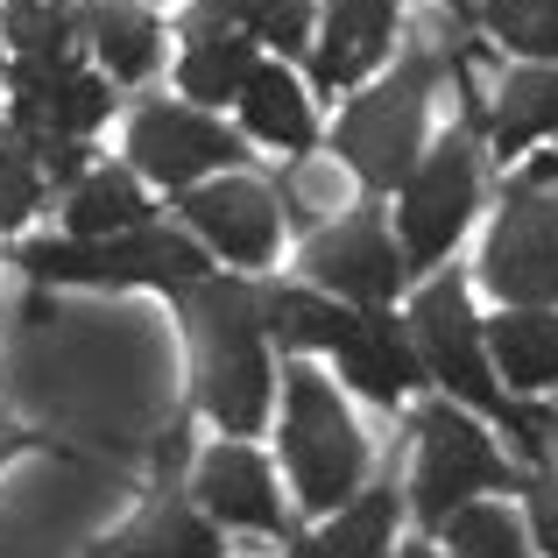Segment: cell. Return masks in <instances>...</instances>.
Here are the masks:
<instances>
[{"label": "cell", "instance_id": "9a60e30c", "mask_svg": "<svg viewBox=\"0 0 558 558\" xmlns=\"http://www.w3.org/2000/svg\"><path fill=\"white\" fill-rule=\"evenodd\" d=\"M396 43V0H326V28L312 43V85L347 93L389 57Z\"/></svg>", "mask_w": 558, "mask_h": 558}, {"label": "cell", "instance_id": "277c9868", "mask_svg": "<svg viewBox=\"0 0 558 558\" xmlns=\"http://www.w3.org/2000/svg\"><path fill=\"white\" fill-rule=\"evenodd\" d=\"M531 466H509V452H495V438L481 432L474 410H460L452 396H432V403H417V466H410V509H417L424 531H438V523L452 517V509H466L474 495H523L531 488Z\"/></svg>", "mask_w": 558, "mask_h": 558}, {"label": "cell", "instance_id": "d4e9b609", "mask_svg": "<svg viewBox=\"0 0 558 558\" xmlns=\"http://www.w3.org/2000/svg\"><path fill=\"white\" fill-rule=\"evenodd\" d=\"M452 558H531V523L502 502H466L438 523Z\"/></svg>", "mask_w": 558, "mask_h": 558}, {"label": "cell", "instance_id": "3957f363", "mask_svg": "<svg viewBox=\"0 0 558 558\" xmlns=\"http://www.w3.org/2000/svg\"><path fill=\"white\" fill-rule=\"evenodd\" d=\"M283 466H290V488H298L304 517H340L368 488V466H375L340 389L318 368H304V361L283 368Z\"/></svg>", "mask_w": 558, "mask_h": 558}, {"label": "cell", "instance_id": "7c38bea8", "mask_svg": "<svg viewBox=\"0 0 558 558\" xmlns=\"http://www.w3.org/2000/svg\"><path fill=\"white\" fill-rule=\"evenodd\" d=\"M191 241L205 247V255H227L233 269H269L276 262V241H283V205H276V191L262 178H241V170H227V178L198 184L178 198Z\"/></svg>", "mask_w": 558, "mask_h": 558}, {"label": "cell", "instance_id": "4fadbf2b", "mask_svg": "<svg viewBox=\"0 0 558 558\" xmlns=\"http://www.w3.org/2000/svg\"><path fill=\"white\" fill-rule=\"evenodd\" d=\"M191 502L205 509V523H219V531H255V537H283L290 551H298V523H290L283 495H276V474L269 460H262L255 446H241V438H219L213 452H198L191 460Z\"/></svg>", "mask_w": 558, "mask_h": 558}, {"label": "cell", "instance_id": "ba28073f", "mask_svg": "<svg viewBox=\"0 0 558 558\" xmlns=\"http://www.w3.org/2000/svg\"><path fill=\"white\" fill-rule=\"evenodd\" d=\"M481 198V149L474 128L438 135V149H424V163L410 170L403 198H396V227H403V269H438L452 255V241L466 233Z\"/></svg>", "mask_w": 558, "mask_h": 558}, {"label": "cell", "instance_id": "f546056e", "mask_svg": "<svg viewBox=\"0 0 558 558\" xmlns=\"http://www.w3.org/2000/svg\"><path fill=\"white\" fill-rule=\"evenodd\" d=\"M43 198V170L28 163L14 142H0V227H22Z\"/></svg>", "mask_w": 558, "mask_h": 558}, {"label": "cell", "instance_id": "5bb4252c", "mask_svg": "<svg viewBox=\"0 0 558 558\" xmlns=\"http://www.w3.org/2000/svg\"><path fill=\"white\" fill-rule=\"evenodd\" d=\"M85 558H227V531L205 523V509L184 495V481H156L149 502L107 531Z\"/></svg>", "mask_w": 558, "mask_h": 558}, {"label": "cell", "instance_id": "52a82bcc", "mask_svg": "<svg viewBox=\"0 0 558 558\" xmlns=\"http://www.w3.org/2000/svg\"><path fill=\"white\" fill-rule=\"evenodd\" d=\"M481 283L502 298V312H551L558 304V178H517L502 191Z\"/></svg>", "mask_w": 558, "mask_h": 558}, {"label": "cell", "instance_id": "cb8c5ba5", "mask_svg": "<svg viewBox=\"0 0 558 558\" xmlns=\"http://www.w3.org/2000/svg\"><path fill=\"white\" fill-rule=\"evenodd\" d=\"M255 43L247 36H205V43H191L184 50V64H178V85H184V99H198V113L205 107H219V99H241V85L255 78Z\"/></svg>", "mask_w": 558, "mask_h": 558}, {"label": "cell", "instance_id": "6da1fadb", "mask_svg": "<svg viewBox=\"0 0 558 558\" xmlns=\"http://www.w3.org/2000/svg\"><path fill=\"white\" fill-rule=\"evenodd\" d=\"M191 326V403L227 438H255L269 424V332H262V283L247 276H205L178 290Z\"/></svg>", "mask_w": 558, "mask_h": 558}, {"label": "cell", "instance_id": "f1b7e54d", "mask_svg": "<svg viewBox=\"0 0 558 558\" xmlns=\"http://www.w3.org/2000/svg\"><path fill=\"white\" fill-rule=\"evenodd\" d=\"M340 198H347V184H340V170H332V163H298L283 178V219L298 233H318V219L340 213Z\"/></svg>", "mask_w": 558, "mask_h": 558}, {"label": "cell", "instance_id": "d6a6232c", "mask_svg": "<svg viewBox=\"0 0 558 558\" xmlns=\"http://www.w3.org/2000/svg\"><path fill=\"white\" fill-rule=\"evenodd\" d=\"M438 8H452V22H460V14H474V0H438Z\"/></svg>", "mask_w": 558, "mask_h": 558}, {"label": "cell", "instance_id": "2e32d148", "mask_svg": "<svg viewBox=\"0 0 558 558\" xmlns=\"http://www.w3.org/2000/svg\"><path fill=\"white\" fill-rule=\"evenodd\" d=\"M340 375L381 410L410 403V389L424 381V361H417V347H410V326H396L389 312H361L354 340L340 347Z\"/></svg>", "mask_w": 558, "mask_h": 558}, {"label": "cell", "instance_id": "484cf974", "mask_svg": "<svg viewBox=\"0 0 558 558\" xmlns=\"http://www.w3.org/2000/svg\"><path fill=\"white\" fill-rule=\"evenodd\" d=\"M481 28L531 64H558V0H481Z\"/></svg>", "mask_w": 558, "mask_h": 558}, {"label": "cell", "instance_id": "8992f818", "mask_svg": "<svg viewBox=\"0 0 558 558\" xmlns=\"http://www.w3.org/2000/svg\"><path fill=\"white\" fill-rule=\"evenodd\" d=\"M410 347H417L424 375L446 381V396L474 417H502L509 424V403L502 381H495V361H488V332L474 318V298H466V276L446 269L410 298Z\"/></svg>", "mask_w": 558, "mask_h": 558}, {"label": "cell", "instance_id": "603a6c76", "mask_svg": "<svg viewBox=\"0 0 558 558\" xmlns=\"http://www.w3.org/2000/svg\"><path fill=\"white\" fill-rule=\"evenodd\" d=\"M64 227H71V241H121V233L156 227V219H149V198H142L135 170H85L71 184Z\"/></svg>", "mask_w": 558, "mask_h": 558}, {"label": "cell", "instance_id": "83f0119b", "mask_svg": "<svg viewBox=\"0 0 558 558\" xmlns=\"http://www.w3.org/2000/svg\"><path fill=\"white\" fill-rule=\"evenodd\" d=\"M0 28H8V43L22 57H50V50H64V43H71L64 0H8V8H0Z\"/></svg>", "mask_w": 558, "mask_h": 558}, {"label": "cell", "instance_id": "7402d4cb", "mask_svg": "<svg viewBox=\"0 0 558 558\" xmlns=\"http://www.w3.org/2000/svg\"><path fill=\"white\" fill-rule=\"evenodd\" d=\"M545 135H558V64H517L502 78V93H495L488 142L495 156H523Z\"/></svg>", "mask_w": 558, "mask_h": 558}, {"label": "cell", "instance_id": "1f68e13d", "mask_svg": "<svg viewBox=\"0 0 558 558\" xmlns=\"http://www.w3.org/2000/svg\"><path fill=\"white\" fill-rule=\"evenodd\" d=\"M28 446H36V438H28L22 424H8V417H0V466H8V460H22Z\"/></svg>", "mask_w": 558, "mask_h": 558}, {"label": "cell", "instance_id": "5b68a950", "mask_svg": "<svg viewBox=\"0 0 558 558\" xmlns=\"http://www.w3.org/2000/svg\"><path fill=\"white\" fill-rule=\"evenodd\" d=\"M14 262L36 283H93V290L156 283L170 298L213 276V255L178 227H135L121 241H28V247H14Z\"/></svg>", "mask_w": 558, "mask_h": 558}, {"label": "cell", "instance_id": "8fae6325", "mask_svg": "<svg viewBox=\"0 0 558 558\" xmlns=\"http://www.w3.org/2000/svg\"><path fill=\"white\" fill-rule=\"evenodd\" d=\"M128 156H135L142 178H156L163 191H198V178H227V170L247 163V142L233 135L227 121H213V113L198 107H170V99H156V107H142L135 121H128Z\"/></svg>", "mask_w": 558, "mask_h": 558}, {"label": "cell", "instance_id": "7a4b0ae2", "mask_svg": "<svg viewBox=\"0 0 558 558\" xmlns=\"http://www.w3.org/2000/svg\"><path fill=\"white\" fill-rule=\"evenodd\" d=\"M438 78H452V85L466 78L460 28L417 22V36H410L403 64H396V78L368 85L361 99H347L332 149H340V163L354 170L361 184H368V198H389V191H403L410 170L424 163V107H432V85H438Z\"/></svg>", "mask_w": 558, "mask_h": 558}, {"label": "cell", "instance_id": "44dd1931", "mask_svg": "<svg viewBox=\"0 0 558 558\" xmlns=\"http://www.w3.org/2000/svg\"><path fill=\"white\" fill-rule=\"evenodd\" d=\"M241 121L255 142H269V149H290L304 156L318 142V121H312V93H304L298 78H290L283 64H255V78L241 85Z\"/></svg>", "mask_w": 558, "mask_h": 558}, {"label": "cell", "instance_id": "ac0fdd59", "mask_svg": "<svg viewBox=\"0 0 558 558\" xmlns=\"http://www.w3.org/2000/svg\"><path fill=\"white\" fill-rule=\"evenodd\" d=\"M354 326L361 312H347V304L318 298L304 283H262V332L283 340V354H340L354 340Z\"/></svg>", "mask_w": 558, "mask_h": 558}, {"label": "cell", "instance_id": "4dcf8cb0", "mask_svg": "<svg viewBox=\"0 0 558 558\" xmlns=\"http://www.w3.org/2000/svg\"><path fill=\"white\" fill-rule=\"evenodd\" d=\"M523 495H531V545L558 558V474H537Z\"/></svg>", "mask_w": 558, "mask_h": 558}, {"label": "cell", "instance_id": "ffe728a7", "mask_svg": "<svg viewBox=\"0 0 558 558\" xmlns=\"http://www.w3.org/2000/svg\"><path fill=\"white\" fill-rule=\"evenodd\" d=\"M481 332H488V361L517 389V403L558 381V312H502Z\"/></svg>", "mask_w": 558, "mask_h": 558}, {"label": "cell", "instance_id": "9c48e42d", "mask_svg": "<svg viewBox=\"0 0 558 558\" xmlns=\"http://www.w3.org/2000/svg\"><path fill=\"white\" fill-rule=\"evenodd\" d=\"M304 276H312L318 298L347 304V312H389V298L403 290V255H396L389 227H381V205H354L340 227L304 233Z\"/></svg>", "mask_w": 558, "mask_h": 558}, {"label": "cell", "instance_id": "4316f807", "mask_svg": "<svg viewBox=\"0 0 558 558\" xmlns=\"http://www.w3.org/2000/svg\"><path fill=\"white\" fill-rule=\"evenodd\" d=\"M233 36L269 50H312V0H233Z\"/></svg>", "mask_w": 558, "mask_h": 558}, {"label": "cell", "instance_id": "d6986e66", "mask_svg": "<svg viewBox=\"0 0 558 558\" xmlns=\"http://www.w3.org/2000/svg\"><path fill=\"white\" fill-rule=\"evenodd\" d=\"M396 509H403L396 474H381L340 517H326L312 537H298V558H396Z\"/></svg>", "mask_w": 558, "mask_h": 558}, {"label": "cell", "instance_id": "836d02e7", "mask_svg": "<svg viewBox=\"0 0 558 558\" xmlns=\"http://www.w3.org/2000/svg\"><path fill=\"white\" fill-rule=\"evenodd\" d=\"M396 558H438V551H432V545H403Z\"/></svg>", "mask_w": 558, "mask_h": 558}, {"label": "cell", "instance_id": "30bf717a", "mask_svg": "<svg viewBox=\"0 0 558 558\" xmlns=\"http://www.w3.org/2000/svg\"><path fill=\"white\" fill-rule=\"evenodd\" d=\"M14 149L36 156L50 142H78L93 135L99 121L113 113V85L93 78L71 50H50V57H14Z\"/></svg>", "mask_w": 558, "mask_h": 558}, {"label": "cell", "instance_id": "e0dca14e", "mask_svg": "<svg viewBox=\"0 0 558 558\" xmlns=\"http://www.w3.org/2000/svg\"><path fill=\"white\" fill-rule=\"evenodd\" d=\"M71 36L93 43L99 71H107L113 85L149 78L156 57H163V22H156L142 0H85V8L71 14Z\"/></svg>", "mask_w": 558, "mask_h": 558}]
</instances>
